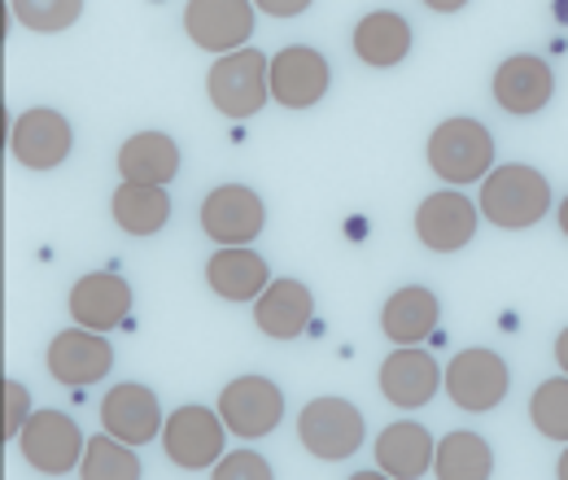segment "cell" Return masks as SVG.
Returning <instances> with one entry per match:
<instances>
[{
	"label": "cell",
	"instance_id": "f546056e",
	"mask_svg": "<svg viewBox=\"0 0 568 480\" xmlns=\"http://www.w3.org/2000/svg\"><path fill=\"white\" fill-rule=\"evenodd\" d=\"M211 480H276V472H272V463H267L258 450L241 446V450H227V455L214 463Z\"/></svg>",
	"mask_w": 568,
	"mask_h": 480
},
{
	"label": "cell",
	"instance_id": "6da1fadb",
	"mask_svg": "<svg viewBox=\"0 0 568 480\" xmlns=\"http://www.w3.org/2000/svg\"><path fill=\"white\" fill-rule=\"evenodd\" d=\"M481 218H490L503 232H525L538 227L551 210V184L538 166L525 162H503L481 180V197H477Z\"/></svg>",
	"mask_w": 568,
	"mask_h": 480
},
{
	"label": "cell",
	"instance_id": "44dd1931",
	"mask_svg": "<svg viewBox=\"0 0 568 480\" xmlns=\"http://www.w3.org/2000/svg\"><path fill=\"white\" fill-rule=\"evenodd\" d=\"M372 450H376V468L394 480H420L433 468V455H437L433 432L416 419H398V423L381 428Z\"/></svg>",
	"mask_w": 568,
	"mask_h": 480
},
{
	"label": "cell",
	"instance_id": "8fae6325",
	"mask_svg": "<svg viewBox=\"0 0 568 480\" xmlns=\"http://www.w3.org/2000/svg\"><path fill=\"white\" fill-rule=\"evenodd\" d=\"M74 149V132H71V119L58 114V110H27L9 123V153L18 166L27 171H58Z\"/></svg>",
	"mask_w": 568,
	"mask_h": 480
},
{
	"label": "cell",
	"instance_id": "d4e9b609",
	"mask_svg": "<svg viewBox=\"0 0 568 480\" xmlns=\"http://www.w3.org/2000/svg\"><path fill=\"white\" fill-rule=\"evenodd\" d=\"M433 477L437 480H490L495 477V450L481 432H446L437 441V455H433Z\"/></svg>",
	"mask_w": 568,
	"mask_h": 480
},
{
	"label": "cell",
	"instance_id": "52a82bcc",
	"mask_svg": "<svg viewBox=\"0 0 568 480\" xmlns=\"http://www.w3.org/2000/svg\"><path fill=\"white\" fill-rule=\"evenodd\" d=\"M507 389H511V371H507L503 354L486 349V345L459 349L446 367V394L459 411L490 415L495 407H503Z\"/></svg>",
	"mask_w": 568,
	"mask_h": 480
},
{
	"label": "cell",
	"instance_id": "ba28073f",
	"mask_svg": "<svg viewBox=\"0 0 568 480\" xmlns=\"http://www.w3.org/2000/svg\"><path fill=\"white\" fill-rule=\"evenodd\" d=\"M18 450L27 459V468H36L40 477H67V472H79L83 463V432L67 411H36L27 419L22 437H18Z\"/></svg>",
	"mask_w": 568,
	"mask_h": 480
},
{
	"label": "cell",
	"instance_id": "9a60e30c",
	"mask_svg": "<svg viewBox=\"0 0 568 480\" xmlns=\"http://www.w3.org/2000/svg\"><path fill=\"white\" fill-rule=\"evenodd\" d=\"M101 428L123 441V446H149L153 437H162L166 419H162V402L149 385L123 380L101 398Z\"/></svg>",
	"mask_w": 568,
	"mask_h": 480
},
{
	"label": "cell",
	"instance_id": "30bf717a",
	"mask_svg": "<svg viewBox=\"0 0 568 480\" xmlns=\"http://www.w3.org/2000/svg\"><path fill=\"white\" fill-rule=\"evenodd\" d=\"M254 18H258V4L250 0H193L184 9V31L197 49L227 58V53L250 49Z\"/></svg>",
	"mask_w": 568,
	"mask_h": 480
},
{
	"label": "cell",
	"instance_id": "5bb4252c",
	"mask_svg": "<svg viewBox=\"0 0 568 480\" xmlns=\"http://www.w3.org/2000/svg\"><path fill=\"white\" fill-rule=\"evenodd\" d=\"M477 202H468L459 188H442L416 206V236L433 254H455L477 236Z\"/></svg>",
	"mask_w": 568,
	"mask_h": 480
},
{
	"label": "cell",
	"instance_id": "f1b7e54d",
	"mask_svg": "<svg viewBox=\"0 0 568 480\" xmlns=\"http://www.w3.org/2000/svg\"><path fill=\"white\" fill-rule=\"evenodd\" d=\"M79 13H83V4L79 0H49V4H36V0H18L13 4V18L22 22V27H31V31H67L79 22Z\"/></svg>",
	"mask_w": 568,
	"mask_h": 480
},
{
	"label": "cell",
	"instance_id": "7c38bea8",
	"mask_svg": "<svg viewBox=\"0 0 568 480\" xmlns=\"http://www.w3.org/2000/svg\"><path fill=\"white\" fill-rule=\"evenodd\" d=\"M442 385H446V371L437 367V358L428 349H420V345L394 349L381 362V394L398 411H420V407H428Z\"/></svg>",
	"mask_w": 568,
	"mask_h": 480
},
{
	"label": "cell",
	"instance_id": "7a4b0ae2",
	"mask_svg": "<svg viewBox=\"0 0 568 480\" xmlns=\"http://www.w3.org/2000/svg\"><path fill=\"white\" fill-rule=\"evenodd\" d=\"M428 166L433 175H442L450 188L477 184L495 171V136L486 132V123L477 119H442L428 136Z\"/></svg>",
	"mask_w": 568,
	"mask_h": 480
},
{
	"label": "cell",
	"instance_id": "4316f807",
	"mask_svg": "<svg viewBox=\"0 0 568 480\" xmlns=\"http://www.w3.org/2000/svg\"><path fill=\"white\" fill-rule=\"evenodd\" d=\"M79 480H141V455L132 446L114 441L110 432H97V437H88Z\"/></svg>",
	"mask_w": 568,
	"mask_h": 480
},
{
	"label": "cell",
	"instance_id": "1f68e13d",
	"mask_svg": "<svg viewBox=\"0 0 568 480\" xmlns=\"http://www.w3.org/2000/svg\"><path fill=\"white\" fill-rule=\"evenodd\" d=\"M306 9L311 0H258V13H272V18H297Z\"/></svg>",
	"mask_w": 568,
	"mask_h": 480
},
{
	"label": "cell",
	"instance_id": "d590c367",
	"mask_svg": "<svg viewBox=\"0 0 568 480\" xmlns=\"http://www.w3.org/2000/svg\"><path fill=\"white\" fill-rule=\"evenodd\" d=\"M351 480H394V477H385V472L376 468V472H355V477H351Z\"/></svg>",
	"mask_w": 568,
	"mask_h": 480
},
{
	"label": "cell",
	"instance_id": "277c9868",
	"mask_svg": "<svg viewBox=\"0 0 568 480\" xmlns=\"http://www.w3.org/2000/svg\"><path fill=\"white\" fill-rule=\"evenodd\" d=\"M367 437V419L351 398H311L297 411V441L324 463L351 459Z\"/></svg>",
	"mask_w": 568,
	"mask_h": 480
},
{
	"label": "cell",
	"instance_id": "83f0119b",
	"mask_svg": "<svg viewBox=\"0 0 568 480\" xmlns=\"http://www.w3.org/2000/svg\"><path fill=\"white\" fill-rule=\"evenodd\" d=\"M529 419L547 441L568 446V376H551L534 389L529 398Z\"/></svg>",
	"mask_w": 568,
	"mask_h": 480
},
{
	"label": "cell",
	"instance_id": "603a6c76",
	"mask_svg": "<svg viewBox=\"0 0 568 480\" xmlns=\"http://www.w3.org/2000/svg\"><path fill=\"white\" fill-rule=\"evenodd\" d=\"M206 284H211L214 297L245 306V302H258L272 288V267L254 249H219L206 263Z\"/></svg>",
	"mask_w": 568,
	"mask_h": 480
},
{
	"label": "cell",
	"instance_id": "e0dca14e",
	"mask_svg": "<svg viewBox=\"0 0 568 480\" xmlns=\"http://www.w3.org/2000/svg\"><path fill=\"white\" fill-rule=\"evenodd\" d=\"M551 96H556V70L534 53H516L495 70V101L503 114L529 119V114L547 110Z\"/></svg>",
	"mask_w": 568,
	"mask_h": 480
},
{
	"label": "cell",
	"instance_id": "4fadbf2b",
	"mask_svg": "<svg viewBox=\"0 0 568 480\" xmlns=\"http://www.w3.org/2000/svg\"><path fill=\"white\" fill-rule=\"evenodd\" d=\"M333 70L328 58L311 44H288L272 58V101H281L284 110H311L328 96Z\"/></svg>",
	"mask_w": 568,
	"mask_h": 480
},
{
	"label": "cell",
	"instance_id": "7402d4cb",
	"mask_svg": "<svg viewBox=\"0 0 568 480\" xmlns=\"http://www.w3.org/2000/svg\"><path fill=\"white\" fill-rule=\"evenodd\" d=\"M119 175L123 184H144V188H166L180 175V144L166 132H136L119 149Z\"/></svg>",
	"mask_w": 568,
	"mask_h": 480
},
{
	"label": "cell",
	"instance_id": "4dcf8cb0",
	"mask_svg": "<svg viewBox=\"0 0 568 480\" xmlns=\"http://www.w3.org/2000/svg\"><path fill=\"white\" fill-rule=\"evenodd\" d=\"M31 389L22 385V380H4V428H0V437H4V446H13L18 437H22V428H27V419H31Z\"/></svg>",
	"mask_w": 568,
	"mask_h": 480
},
{
	"label": "cell",
	"instance_id": "cb8c5ba5",
	"mask_svg": "<svg viewBox=\"0 0 568 480\" xmlns=\"http://www.w3.org/2000/svg\"><path fill=\"white\" fill-rule=\"evenodd\" d=\"M412 53V22L394 9H372L355 22V58L363 67L389 70Z\"/></svg>",
	"mask_w": 568,
	"mask_h": 480
},
{
	"label": "cell",
	"instance_id": "d6986e66",
	"mask_svg": "<svg viewBox=\"0 0 568 480\" xmlns=\"http://www.w3.org/2000/svg\"><path fill=\"white\" fill-rule=\"evenodd\" d=\"M254 324L267 341H297L315 324V293L302 279H272L254 302Z\"/></svg>",
	"mask_w": 568,
	"mask_h": 480
},
{
	"label": "cell",
	"instance_id": "e575fe53",
	"mask_svg": "<svg viewBox=\"0 0 568 480\" xmlns=\"http://www.w3.org/2000/svg\"><path fill=\"white\" fill-rule=\"evenodd\" d=\"M556 480H568V446L565 455H560V463H556Z\"/></svg>",
	"mask_w": 568,
	"mask_h": 480
},
{
	"label": "cell",
	"instance_id": "ac0fdd59",
	"mask_svg": "<svg viewBox=\"0 0 568 480\" xmlns=\"http://www.w3.org/2000/svg\"><path fill=\"white\" fill-rule=\"evenodd\" d=\"M132 310V284L119 272H88L71 288V319L74 328L88 333H110L128 319Z\"/></svg>",
	"mask_w": 568,
	"mask_h": 480
},
{
	"label": "cell",
	"instance_id": "ffe728a7",
	"mask_svg": "<svg viewBox=\"0 0 568 480\" xmlns=\"http://www.w3.org/2000/svg\"><path fill=\"white\" fill-rule=\"evenodd\" d=\"M437 319H442V302L425 284H407V288L389 293V302L381 306V333L394 341V349L428 341Z\"/></svg>",
	"mask_w": 568,
	"mask_h": 480
},
{
	"label": "cell",
	"instance_id": "9c48e42d",
	"mask_svg": "<svg viewBox=\"0 0 568 480\" xmlns=\"http://www.w3.org/2000/svg\"><path fill=\"white\" fill-rule=\"evenodd\" d=\"M197 218L219 249H250V241H258L267 227V202L250 184H219Z\"/></svg>",
	"mask_w": 568,
	"mask_h": 480
},
{
	"label": "cell",
	"instance_id": "2e32d148",
	"mask_svg": "<svg viewBox=\"0 0 568 480\" xmlns=\"http://www.w3.org/2000/svg\"><path fill=\"white\" fill-rule=\"evenodd\" d=\"M49 376L58 385H97L114 371V345L105 341V333H88V328H67L49 341Z\"/></svg>",
	"mask_w": 568,
	"mask_h": 480
},
{
	"label": "cell",
	"instance_id": "836d02e7",
	"mask_svg": "<svg viewBox=\"0 0 568 480\" xmlns=\"http://www.w3.org/2000/svg\"><path fill=\"white\" fill-rule=\"evenodd\" d=\"M428 9H433V13H455L459 4H455V0H437V4H428Z\"/></svg>",
	"mask_w": 568,
	"mask_h": 480
},
{
	"label": "cell",
	"instance_id": "5b68a950",
	"mask_svg": "<svg viewBox=\"0 0 568 480\" xmlns=\"http://www.w3.org/2000/svg\"><path fill=\"white\" fill-rule=\"evenodd\" d=\"M219 419L236 441H258L284 419V394L272 376H236L219 389Z\"/></svg>",
	"mask_w": 568,
	"mask_h": 480
},
{
	"label": "cell",
	"instance_id": "d6a6232c",
	"mask_svg": "<svg viewBox=\"0 0 568 480\" xmlns=\"http://www.w3.org/2000/svg\"><path fill=\"white\" fill-rule=\"evenodd\" d=\"M556 362H560V371L568 376V328L556 337Z\"/></svg>",
	"mask_w": 568,
	"mask_h": 480
},
{
	"label": "cell",
	"instance_id": "8992f818",
	"mask_svg": "<svg viewBox=\"0 0 568 480\" xmlns=\"http://www.w3.org/2000/svg\"><path fill=\"white\" fill-rule=\"evenodd\" d=\"M227 423L219 419V411H206V407H197V402H189V407H180V411L166 415V428H162V450H166V459L175 463V468H184V472H206L214 468L227 450Z\"/></svg>",
	"mask_w": 568,
	"mask_h": 480
},
{
	"label": "cell",
	"instance_id": "8d00e7d4",
	"mask_svg": "<svg viewBox=\"0 0 568 480\" xmlns=\"http://www.w3.org/2000/svg\"><path fill=\"white\" fill-rule=\"evenodd\" d=\"M560 232H565V236H568V197H565V202H560Z\"/></svg>",
	"mask_w": 568,
	"mask_h": 480
},
{
	"label": "cell",
	"instance_id": "484cf974",
	"mask_svg": "<svg viewBox=\"0 0 568 480\" xmlns=\"http://www.w3.org/2000/svg\"><path fill=\"white\" fill-rule=\"evenodd\" d=\"M110 214H114L119 232H128V236H158L171 223V197H166V188L119 184L110 197Z\"/></svg>",
	"mask_w": 568,
	"mask_h": 480
},
{
	"label": "cell",
	"instance_id": "3957f363",
	"mask_svg": "<svg viewBox=\"0 0 568 480\" xmlns=\"http://www.w3.org/2000/svg\"><path fill=\"white\" fill-rule=\"evenodd\" d=\"M206 96L223 119H254L272 101V58L258 49H241L211 62L206 70Z\"/></svg>",
	"mask_w": 568,
	"mask_h": 480
}]
</instances>
